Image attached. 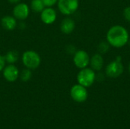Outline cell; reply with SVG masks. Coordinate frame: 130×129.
Masks as SVG:
<instances>
[{"label":"cell","instance_id":"obj_1","mask_svg":"<svg viewBox=\"0 0 130 129\" xmlns=\"http://www.w3.org/2000/svg\"><path fill=\"white\" fill-rule=\"evenodd\" d=\"M129 32L121 25L111 27L107 33V41L115 48H121L126 46L129 41Z\"/></svg>","mask_w":130,"mask_h":129},{"label":"cell","instance_id":"obj_2","mask_svg":"<svg viewBox=\"0 0 130 129\" xmlns=\"http://www.w3.org/2000/svg\"><path fill=\"white\" fill-rule=\"evenodd\" d=\"M21 60L24 65L30 70L37 68L41 62L40 55L34 50L25 51L22 55Z\"/></svg>","mask_w":130,"mask_h":129},{"label":"cell","instance_id":"obj_3","mask_svg":"<svg viewBox=\"0 0 130 129\" xmlns=\"http://www.w3.org/2000/svg\"><path fill=\"white\" fill-rule=\"evenodd\" d=\"M96 80V74L91 68H82L77 75L78 83L85 87H91Z\"/></svg>","mask_w":130,"mask_h":129},{"label":"cell","instance_id":"obj_4","mask_svg":"<svg viewBox=\"0 0 130 129\" xmlns=\"http://www.w3.org/2000/svg\"><path fill=\"white\" fill-rule=\"evenodd\" d=\"M124 71V66L121 61V57L118 56L117 59L110 62L106 67L105 73L111 78H116L120 77Z\"/></svg>","mask_w":130,"mask_h":129},{"label":"cell","instance_id":"obj_5","mask_svg":"<svg viewBox=\"0 0 130 129\" xmlns=\"http://www.w3.org/2000/svg\"><path fill=\"white\" fill-rule=\"evenodd\" d=\"M58 8L59 11L65 15L73 14L78 8V0H58Z\"/></svg>","mask_w":130,"mask_h":129},{"label":"cell","instance_id":"obj_6","mask_svg":"<svg viewBox=\"0 0 130 129\" xmlns=\"http://www.w3.org/2000/svg\"><path fill=\"white\" fill-rule=\"evenodd\" d=\"M70 96L74 101L77 103H83L88 99V93L85 87L78 84L72 87L70 90Z\"/></svg>","mask_w":130,"mask_h":129},{"label":"cell","instance_id":"obj_7","mask_svg":"<svg viewBox=\"0 0 130 129\" xmlns=\"http://www.w3.org/2000/svg\"><path fill=\"white\" fill-rule=\"evenodd\" d=\"M90 59L91 58L86 51L80 49L75 52L73 56V62L77 68L82 69L88 66L90 64Z\"/></svg>","mask_w":130,"mask_h":129},{"label":"cell","instance_id":"obj_8","mask_svg":"<svg viewBox=\"0 0 130 129\" xmlns=\"http://www.w3.org/2000/svg\"><path fill=\"white\" fill-rule=\"evenodd\" d=\"M30 8L25 3H18L13 8V15L16 19L24 21L29 16Z\"/></svg>","mask_w":130,"mask_h":129},{"label":"cell","instance_id":"obj_9","mask_svg":"<svg viewBox=\"0 0 130 129\" xmlns=\"http://www.w3.org/2000/svg\"><path fill=\"white\" fill-rule=\"evenodd\" d=\"M19 75L18 68L14 64H9L3 68V76L8 82L15 81L18 78Z\"/></svg>","mask_w":130,"mask_h":129},{"label":"cell","instance_id":"obj_10","mask_svg":"<svg viewBox=\"0 0 130 129\" xmlns=\"http://www.w3.org/2000/svg\"><path fill=\"white\" fill-rule=\"evenodd\" d=\"M40 18L45 24H52L56 20V12L52 7H46L40 12Z\"/></svg>","mask_w":130,"mask_h":129},{"label":"cell","instance_id":"obj_11","mask_svg":"<svg viewBox=\"0 0 130 129\" xmlns=\"http://www.w3.org/2000/svg\"><path fill=\"white\" fill-rule=\"evenodd\" d=\"M75 28V22L71 17L64 18L60 24V30L63 33L69 34L73 32Z\"/></svg>","mask_w":130,"mask_h":129},{"label":"cell","instance_id":"obj_12","mask_svg":"<svg viewBox=\"0 0 130 129\" xmlns=\"http://www.w3.org/2000/svg\"><path fill=\"white\" fill-rule=\"evenodd\" d=\"M1 24H2V27L5 30L10 31V30H13L16 27L17 21L14 17L6 15V16H4L1 19Z\"/></svg>","mask_w":130,"mask_h":129},{"label":"cell","instance_id":"obj_13","mask_svg":"<svg viewBox=\"0 0 130 129\" xmlns=\"http://www.w3.org/2000/svg\"><path fill=\"white\" fill-rule=\"evenodd\" d=\"M91 68L94 71H100L104 66V59L101 53H97L92 56L90 59Z\"/></svg>","mask_w":130,"mask_h":129},{"label":"cell","instance_id":"obj_14","mask_svg":"<svg viewBox=\"0 0 130 129\" xmlns=\"http://www.w3.org/2000/svg\"><path fill=\"white\" fill-rule=\"evenodd\" d=\"M18 52L16 50H10L4 56L5 62L8 64H14L18 59Z\"/></svg>","mask_w":130,"mask_h":129},{"label":"cell","instance_id":"obj_15","mask_svg":"<svg viewBox=\"0 0 130 129\" xmlns=\"http://www.w3.org/2000/svg\"><path fill=\"white\" fill-rule=\"evenodd\" d=\"M30 8L34 12L40 13L45 8V5L41 0H32L30 2Z\"/></svg>","mask_w":130,"mask_h":129},{"label":"cell","instance_id":"obj_16","mask_svg":"<svg viewBox=\"0 0 130 129\" xmlns=\"http://www.w3.org/2000/svg\"><path fill=\"white\" fill-rule=\"evenodd\" d=\"M19 77L21 78V80L24 82H27L28 81L31 77H32V73H31V70L29 68H25L23 69L21 71V72L19 75Z\"/></svg>","mask_w":130,"mask_h":129},{"label":"cell","instance_id":"obj_17","mask_svg":"<svg viewBox=\"0 0 130 129\" xmlns=\"http://www.w3.org/2000/svg\"><path fill=\"white\" fill-rule=\"evenodd\" d=\"M110 48V44L108 43L107 41H103L100 43L98 46V50L101 53H105L109 50Z\"/></svg>","mask_w":130,"mask_h":129},{"label":"cell","instance_id":"obj_18","mask_svg":"<svg viewBox=\"0 0 130 129\" xmlns=\"http://www.w3.org/2000/svg\"><path fill=\"white\" fill-rule=\"evenodd\" d=\"M44 4L45 7H52L57 3L58 0H41Z\"/></svg>","mask_w":130,"mask_h":129},{"label":"cell","instance_id":"obj_19","mask_svg":"<svg viewBox=\"0 0 130 129\" xmlns=\"http://www.w3.org/2000/svg\"><path fill=\"white\" fill-rule=\"evenodd\" d=\"M123 16L125 17V19L130 22V6L126 7L124 11H123Z\"/></svg>","mask_w":130,"mask_h":129},{"label":"cell","instance_id":"obj_20","mask_svg":"<svg viewBox=\"0 0 130 129\" xmlns=\"http://www.w3.org/2000/svg\"><path fill=\"white\" fill-rule=\"evenodd\" d=\"M5 58L4 56H1L0 55V71L3 70V68H5Z\"/></svg>","mask_w":130,"mask_h":129},{"label":"cell","instance_id":"obj_21","mask_svg":"<svg viewBox=\"0 0 130 129\" xmlns=\"http://www.w3.org/2000/svg\"><path fill=\"white\" fill-rule=\"evenodd\" d=\"M10 3H12V4H17L21 0H8Z\"/></svg>","mask_w":130,"mask_h":129},{"label":"cell","instance_id":"obj_22","mask_svg":"<svg viewBox=\"0 0 130 129\" xmlns=\"http://www.w3.org/2000/svg\"><path fill=\"white\" fill-rule=\"evenodd\" d=\"M128 70H129V74H130V62H129V67H128Z\"/></svg>","mask_w":130,"mask_h":129}]
</instances>
